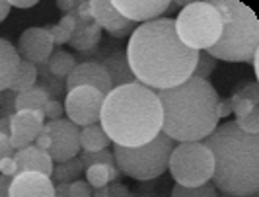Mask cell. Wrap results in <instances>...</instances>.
<instances>
[{"label":"cell","mask_w":259,"mask_h":197,"mask_svg":"<svg viewBox=\"0 0 259 197\" xmlns=\"http://www.w3.org/2000/svg\"><path fill=\"white\" fill-rule=\"evenodd\" d=\"M199 51L183 45L171 18H158L133 29L127 63L135 80L160 92L180 86L193 74Z\"/></svg>","instance_id":"obj_1"},{"label":"cell","mask_w":259,"mask_h":197,"mask_svg":"<svg viewBox=\"0 0 259 197\" xmlns=\"http://www.w3.org/2000/svg\"><path fill=\"white\" fill-rule=\"evenodd\" d=\"M100 125L113 145L143 146L162 133L160 100L139 82L117 86L105 96Z\"/></svg>","instance_id":"obj_2"},{"label":"cell","mask_w":259,"mask_h":197,"mask_svg":"<svg viewBox=\"0 0 259 197\" xmlns=\"http://www.w3.org/2000/svg\"><path fill=\"white\" fill-rule=\"evenodd\" d=\"M162 105V133L174 143H201L219 127V94L208 80L187 78L156 92Z\"/></svg>","instance_id":"obj_3"},{"label":"cell","mask_w":259,"mask_h":197,"mask_svg":"<svg viewBox=\"0 0 259 197\" xmlns=\"http://www.w3.org/2000/svg\"><path fill=\"white\" fill-rule=\"evenodd\" d=\"M203 145L214 158L210 182L230 197L255 195L259 189V137L242 131L234 121L219 125Z\"/></svg>","instance_id":"obj_4"},{"label":"cell","mask_w":259,"mask_h":197,"mask_svg":"<svg viewBox=\"0 0 259 197\" xmlns=\"http://www.w3.org/2000/svg\"><path fill=\"white\" fill-rule=\"evenodd\" d=\"M222 18V33L207 53L228 63H249L259 51V24L251 8L238 0H210Z\"/></svg>","instance_id":"obj_5"},{"label":"cell","mask_w":259,"mask_h":197,"mask_svg":"<svg viewBox=\"0 0 259 197\" xmlns=\"http://www.w3.org/2000/svg\"><path fill=\"white\" fill-rule=\"evenodd\" d=\"M176 143L166 137L164 133H160L156 139L143 146H113V158H115V166L121 174L129 176L133 180L139 182H148L160 178L164 172H168L169 156L174 150Z\"/></svg>","instance_id":"obj_6"},{"label":"cell","mask_w":259,"mask_h":197,"mask_svg":"<svg viewBox=\"0 0 259 197\" xmlns=\"http://www.w3.org/2000/svg\"><path fill=\"white\" fill-rule=\"evenodd\" d=\"M176 33L193 51H207L222 33V18L210 2H187L174 20Z\"/></svg>","instance_id":"obj_7"},{"label":"cell","mask_w":259,"mask_h":197,"mask_svg":"<svg viewBox=\"0 0 259 197\" xmlns=\"http://www.w3.org/2000/svg\"><path fill=\"white\" fill-rule=\"evenodd\" d=\"M168 170L178 185L197 187L210 182L214 158L203 143H180L171 150Z\"/></svg>","instance_id":"obj_8"},{"label":"cell","mask_w":259,"mask_h":197,"mask_svg":"<svg viewBox=\"0 0 259 197\" xmlns=\"http://www.w3.org/2000/svg\"><path fill=\"white\" fill-rule=\"evenodd\" d=\"M104 100L105 96L100 90L92 86H78L66 94L65 113L68 115L66 119L78 125L80 129L100 123Z\"/></svg>","instance_id":"obj_9"},{"label":"cell","mask_w":259,"mask_h":197,"mask_svg":"<svg viewBox=\"0 0 259 197\" xmlns=\"http://www.w3.org/2000/svg\"><path fill=\"white\" fill-rule=\"evenodd\" d=\"M43 131L51 135L49 156L53 162L61 164V162H66L80 154V127L74 125L72 121H68V119L47 121L43 125Z\"/></svg>","instance_id":"obj_10"},{"label":"cell","mask_w":259,"mask_h":197,"mask_svg":"<svg viewBox=\"0 0 259 197\" xmlns=\"http://www.w3.org/2000/svg\"><path fill=\"white\" fill-rule=\"evenodd\" d=\"M53 51H55V43L47 27H27L20 35L18 53L24 57V61H29L31 65L47 63Z\"/></svg>","instance_id":"obj_11"},{"label":"cell","mask_w":259,"mask_h":197,"mask_svg":"<svg viewBox=\"0 0 259 197\" xmlns=\"http://www.w3.org/2000/svg\"><path fill=\"white\" fill-rule=\"evenodd\" d=\"M45 125V115L35 111H14L10 115V143L14 150H22L35 143Z\"/></svg>","instance_id":"obj_12"},{"label":"cell","mask_w":259,"mask_h":197,"mask_svg":"<svg viewBox=\"0 0 259 197\" xmlns=\"http://www.w3.org/2000/svg\"><path fill=\"white\" fill-rule=\"evenodd\" d=\"M78 86H92L96 90L107 96L113 90V84L109 78V72L105 70L104 65L94 63V61H86V63H78L74 70L66 76V90H74Z\"/></svg>","instance_id":"obj_13"},{"label":"cell","mask_w":259,"mask_h":197,"mask_svg":"<svg viewBox=\"0 0 259 197\" xmlns=\"http://www.w3.org/2000/svg\"><path fill=\"white\" fill-rule=\"evenodd\" d=\"M92 20L102 27V31H107L113 37H125L133 31V22L125 20L121 14L115 10L111 0H88Z\"/></svg>","instance_id":"obj_14"},{"label":"cell","mask_w":259,"mask_h":197,"mask_svg":"<svg viewBox=\"0 0 259 197\" xmlns=\"http://www.w3.org/2000/svg\"><path fill=\"white\" fill-rule=\"evenodd\" d=\"M115 10L133 24L152 22L171 6L169 0H111Z\"/></svg>","instance_id":"obj_15"},{"label":"cell","mask_w":259,"mask_h":197,"mask_svg":"<svg viewBox=\"0 0 259 197\" xmlns=\"http://www.w3.org/2000/svg\"><path fill=\"white\" fill-rule=\"evenodd\" d=\"M8 197H55V184L45 174L20 172L10 182Z\"/></svg>","instance_id":"obj_16"},{"label":"cell","mask_w":259,"mask_h":197,"mask_svg":"<svg viewBox=\"0 0 259 197\" xmlns=\"http://www.w3.org/2000/svg\"><path fill=\"white\" fill-rule=\"evenodd\" d=\"M14 158L18 162V174L20 172H39V174H45V176H53V168H55V162L51 160L47 150H41L35 145L26 146L22 150H16Z\"/></svg>","instance_id":"obj_17"},{"label":"cell","mask_w":259,"mask_h":197,"mask_svg":"<svg viewBox=\"0 0 259 197\" xmlns=\"http://www.w3.org/2000/svg\"><path fill=\"white\" fill-rule=\"evenodd\" d=\"M20 61H22V57H20L18 49L10 41L0 37V92L10 88Z\"/></svg>","instance_id":"obj_18"},{"label":"cell","mask_w":259,"mask_h":197,"mask_svg":"<svg viewBox=\"0 0 259 197\" xmlns=\"http://www.w3.org/2000/svg\"><path fill=\"white\" fill-rule=\"evenodd\" d=\"M100 40H102V27L92 20V22H76V29L68 43L76 51H88L96 47Z\"/></svg>","instance_id":"obj_19"},{"label":"cell","mask_w":259,"mask_h":197,"mask_svg":"<svg viewBox=\"0 0 259 197\" xmlns=\"http://www.w3.org/2000/svg\"><path fill=\"white\" fill-rule=\"evenodd\" d=\"M49 102V92L45 88L33 86L31 90L18 94L14 98V109L16 111H35V113H43L45 105Z\"/></svg>","instance_id":"obj_20"},{"label":"cell","mask_w":259,"mask_h":197,"mask_svg":"<svg viewBox=\"0 0 259 197\" xmlns=\"http://www.w3.org/2000/svg\"><path fill=\"white\" fill-rule=\"evenodd\" d=\"M105 70L109 72V78H111V84L113 88L117 86H123V84H133L137 82L133 72L129 68V63H127V57L123 53H113L111 57H107L105 61Z\"/></svg>","instance_id":"obj_21"},{"label":"cell","mask_w":259,"mask_h":197,"mask_svg":"<svg viewBox=\"0 0 259 197\" xmlns=\"http://www.w3.org/2000/svg\"><path fill=\"white\" fill-rule=\"evenodd\" d=\"M109 137L105 135L100 123L96 125H88L80 129V150L86 152H98V150H105L109 146Z\"/></svg>","instance_id":"obj_22"},{"label":"cell","mask_w":259,"mask_h":197,"mask_svg":"<svg viewBox=\"0 0 259 197\" xmlns=\"http://www.w3.org/2000/svg\"><path fill=\"white\" fill-rule=\"evenodd\" d=\"M37 76H39L37 66L31 65L29 61H24V59H22L8 90H10V92H16V94H22V92H26V90H31V88L35 86V82H37Z\"/></svg>","instance_id":"obj_23"},{"label":"cell","mask_w":259,"mask_h":197,"mask_svg":"<svg viewBox=\"0 0 259 197\" xmlns=\"http://www.w3.org/2000/svg\"><path fill=\"white\" fill-rule=\"evenodd\" d=\"M84 174H86V182L94 189H102V187H107L109 182H115L121 172L117 166H109V164H92L84 170Z\"/></svg>","instance_id":"obj_24"},{"label":"cell","mask_w":259,"mask_h":197,"mask_svg":"<svg viewBox=\"0 0 259 197\" xmlns=\"http://www.w3.org/2000/svg\"><path fill=\"white\" fill-rule=\"evenodd\" d=\"M84 172V166H82V160L80 158H70L66 162H61L53 168V180L57 184H72L80 180V174Z\"/></svg>","instance_id":"obj_25"},{"label":"cell","mask_w":259,"mask_h":197,"mask_svg":"<svg viewBox=\"0 0 259 197\" xmlns=\"http://www.w3.org/2000/svg\"><path fill=\"white\" fill-rule=\"evenodd\" d=\"M74 66H76V59L68 51H63V49L53 51V55L47 61V68L55 76H61V78H66L74 70Z\"/></svg>","instance_id":"obj_26"},{"label":"cell","mask_w":259,"mask_h":197,"mask_svg":"<svg viewBox=\"0 0 259 197\" xmlns=\"http://www.w3.org/2000/svg\"><path fill=\"white\" fill-rule=\"evenodd\" d=\"M47 29H49V33H51L55 45H65V43L70 41L74 29H76V16H74V14H66V16L61 18L59 24L47 27Z\"/></svg>","instance_id":"obj_27"},{"label":"cell","mask_w":259,"mask_h":197,"mask_svg":"<svg viewBox=\"0 0 259 197\" xmlns=\"http://www.w3.org/2000/svg\"><path fill=\"white\" fill-rule=\"evenodd\" d=\"M171 197H219V191L212 182L197 185V187H185V185L176 184L171 189Z\"/></svg>","instance_id":"obj_28"},{"label":"cell","mask_w":259,"mask_h":197,"mask_svg":"<svg viewBox=\"0 0 259 197\" xmlns=\"http://www.w3.org/2000/svg\"><path fill=\"white\" fill-rule=\"evenodd\" d=\"M214 68H217V59H212L207 51H199V57H197V63H195L191 76L201 80H208V76L214 72Z\"/></svg>","instance_id":"obj_29"},{"label":"cell","mask_w":259,"mask_h":197,"mask_svg":"<svg viewBox=\"0 0 259 197\" xmlns=\"http://www.w3.org/2000/svg\"><path fill=\"white\" fill-rule=\"evenodd\" d=\"M78 156L82 160L84 170H86L88 166H92V164H109V166H115L113 152H109L107 148H105V150H98V152H86V150H82Z\"/></svg>","instance_id":"obj_30"},{"label":"cell","mask_w":259,"mask_h":197,"mask_svg":"<svg viewBox=\"0 0 259 197\" xmlns=\"http://www.w3.org/2000/svg\"><path fill=\"white\" fill-rule=\"evenodd\" d=\"M68 191L72 197H92L94 195V187L86 180H76L72 184H68Z\"/></svg>","instance_id":"obj_31"},{"label":"cell","mask_w":259,"mask_h":197,"mask_svg":"<svg viewBox=\"0 0 259 197\" xmlns=\"http://www.w3.org/2000/svg\"><path fill=\"white\" fill-rule=\"evenodd\" d=\"M63 113H65V107L61 102L57 100H49L45 109H43V115L49 119V121H57V119H63Z\"/></svg>","instance_id":"obj_32"},{"label":"cell","mask_w":259,"mask_h":197,"mask_svg":"<svg viewBox=\"0 0 259 197\" xmlns=\"http://www.w3.org/2000/svg\"><path fill=\"white\" fill-rule=\"evenodd\" d=\"M18 174V162L14 156H6L0 160V176L4 178H14Z\"/></svg>","instance_id":"obj_33"},{"label":"cell","mask_w":259,"mask_h":197,"mask_svg":"<svg viewBox=\"0 0 259 197\" xmlns=\"http://www.w3.org/2000/svg\"><path fill=\"white\" fill-rule=\"evenodd\" d=\"M14 146L10 143V137L8 135H0V160L6 156H14Z\"/></svg>","instance_id":"obj_34"},{"label":"cell","mask_w":259,"mask_h":197,"mask_svg":"<svg viewBox=\"0 0 259 197\" xmlns=\"http://www.w3.org/2000/svg\"><path fill=\"white\" fill-rule=\"evenodd\" d=\"M33 145L37 146V148H41V150H47L49 152V148H51V135L41 129V133L37 135V139H35Z\"/></svg>","instance_id":"obj_35"},{"label":"cell","mask_w":259,"mask_h":197,"mask_svg":"<svg viewBox=\"0 0 259 197\" xmlns=\"http://www.w3.org/2000/svg\"><path fill=\"white\" fill-rule=\"evenodd\" d=\"M107 193H109V197H131L129 189H127L125 185L117 184V182L111 185H107Z\"/></svg>","instance_id":"obj_36"},{"label":"cell","mask_w":259,"mask_h":197,"mask_svg":"<svg viewBox=\"0 0 259 197\" xmlns=\"http://www.w3.org/2000/svg\"><path fill=\"white\" fill-rule=\"evenodd\" d=\"M232 113V100L228 98V100H221L219 102V119L222 117H228Z\"/></svg>","instance_id":"obj_37"},{"label":"cell","mask_w":259,"mask_h":197,"mask_svg":"<svg viewBox=\"0 0 259 197\" xmlns=\"http://www.w3.org/2000/svg\"><path fill=\"white\" fill-rule=\"evenodd\" d=\"M78 0H57V6L63 10V12H68V14H72V10H76L78 8Z\"/></svg>","instance_id":"obj_38"},{"label":"cell","mask_w":259,"mask_h":197,"mask_svg":"<svg viewBox=\"0 0 259 197\" xmlns=\"http://www.w3.org/2000/svg\"><path fill=\"white\" fill-rule=\"evenodd\" d=\"M8 4H10V8H33V6H37V0H26V2H22V0H10Z\"/></svg>","instance_id":"obj_39"},{"label":"cell","mask_w":259,"mask_h":197,"mask_svg":"<svg viewBox=\"0 0 259 197\" xmlns=\"http://www.w3.org/2000/svg\"><path fill=\"white\" fill-rule=\"evenodd\" d=\"M10 4H8V0H0V22H4L8 16H10Z\"/></svg>","instance_id":"obj_40"},{"label":"cell","mask_w":259,"mask_h":197,"mask_svg":"<svg viewBox=\"0 0 259 197\" xmlns=\"http://www.w3.org/2000/svg\"><path fill=\"white\" fill-rule=\"evenodd\" d=\"M55 197H72L68 191V184H57L55 185Z\"/></svg>","instance_id":"obj_41"},{"label":"cell","mask_w":259,"mask_h":197,"mask_svg":"<svg viewBox=\"0 0 259 197\" xmlns=\"http://www.w3.org/2000/svg\"><path fill=\"white\" fill-rule=\"evenodd\" d=\"M0 135H8L10 137V115L0 117Z\"/></svg>","instance_id":"obj_42"},{"label":"cell","mask_w":259,"mask_h":197,"mask_svg":"<svg viewBox=\"0 0 259 197\" xmlns=\"http://www.w3.org/2000/svg\"><path fill=\"white\" fill-rule=\"evenodd\" d=\"M92 197H109V193H107V187H102V189H96V193Z\"/></svg>","instance_id":"obj_43"},{"label":"cell","mask_w":259,"mask_h":197,"mask_svg":"<svg viewBox=\"0 0 259 197\" xmlns=\"http://www.w3.org/2000/svg\"><path fill=\"white\" fill-rule=\"evenodd\" d=\"M259 59H257V55H253V59H251V65H253V70H255V74H257V68H259Z\"/></svg>","instance_id":"obj_44"}]
</instances>
